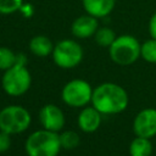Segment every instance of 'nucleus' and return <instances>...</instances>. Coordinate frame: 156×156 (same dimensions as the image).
Segmentation results:
<instances>
[{"mask_svg":"<svg viewBox=\"0 0 156 156\" xmlns=\"http://www.w3.org/2000/svg\"><path fill=\"white\" fill-rule=\"evenodd\" d=\"M15 65H21V66H26L27 65V57L24 54L18 52L16 54V63Z\"/></svg>","mask_w":156,"mask_h":156,"instance_id":"23","label":"nucleus"},{"mask_svg":"<svg viewBox=\"0 0 156 156\" xmlns=\"http://www.w3.org/2000/svg\"><path fill=\"white\" fill-rule=\"evenodd\" d=\"M141 44L130 34L116 37L115 41L108 46L110 58L119 66H129L140 57Z\"/></svg>","mask_w":156,"mask_h":156,"instance_id":"3","label":"nucleus"},{"mask_svg":"<svg viewBox=\"0 0 156 156\" xmlns=\"http://www.w3.org/2000/svg\"><path fill=\"white\" fill-rule=\"evenodd\" d=\"M39 121L44 129H48L51 132H60L63 128L66 122L63 111L54 104L44 105L40 108Z\"/></svg>","mask_w":156,"mask_h":156,"instance_id":"9","label":"nucleus"},{"mask_svg":"<svg viewBox=\"0 0 156 156\" xmlns=\"http://www.w3.org/2000/svg\"><path fill=\"white\" fill-rule=\"evenodd\" d=\"M99 28V22L98 18L91 16V15H82L77 17L72 26H71V32L76 38L79 39H88L93 37Z\"/></svg>","mask_w":156,"mask_h":156,"instance_id":"10","label":"nucleus"},{"mask_svg":"<svg viewBox=\"0 0 156 156\" xmlns=\"http://www.w3.org/2000/svg\"><path fill=\"white\" fill-rule=\"evenodd\" d=\"M24 0H0V13L11 15L20 11Z\"/></svg>","mask_w":156,"mask_h":156,"instance_id":"19","label":"nucleus"},{"mask_svg":"<svg viewBox=\"0 0 156 156\" xmlns=\"http://www.w3.org/2000/svg\"><path fill=\"white\" fill-rule=\"evenodd\" d=\"M54 44L46 35H35L29 41V50L38 57H46L52 54Z\"/></svg>","mask_w":156,"mask_h":156,"instance_id":"13","label":"nucleus"},{"mask_svg":"<svg viewBox=\"0 0 156 156\" xmlns=\"http://www.w3.org/2000/svg\"><path fill=\"white\" fill-rule=\"evenodd\" d=\"M93 88L83 79H72L62 88V101L71 107H83L91 101Z\"/></svg>","mask_w":156,"mask_h":156,"instance_id":"7","label":"nucleus"},{"mask_svg":"<svg viewBox=\"0 0 156 156\" xmlns=\"http://www.w3.org/2000/svg\"><path fill=\"white\" fill-rule=\"evenodd\" d=\"M18 12H21L23 17L30 18V17L34 15V7H33V5L29 4V2H23V5L21 6V9H20Z\"/></svg>","mask_w":156,"mask_h":156,"instance_id":"21","label":"nucleus"},{"mask_svg":"<svg viewBox=\"0 0 156 156\" xmlns=\"http://www.w3.org/2000/svg\"><path fill=\"white\" fill-rule=\"evenodd\" d=\"M16 63V54L5 46H0V71H6Z\"/></svg>","mask_w":156,"mask_h":156,"instance_id":"18","label":"nucleus"},{"mask_svg":"<svg viewBox=\"0 0 156 156\" xmlns=\"http://www.w3.org/2000/svg\"><path fill=\"white\" fill-rule=\"evenodd\" d=\"M116 33L115 30H112L111 28L108 27H101V28H98L96 33L94 34V38H95V41L99 46H102V48H108L116 39Z\"/></svg>","mask_w":156,"mask_h":156,"instance_id":"15","label":"nucleus"},{"mask_svg":"<svg viewBox=\"0 0 156 156\" xmlns=\"http://www.w3.org/2000/svg\"><path fill=\"white\" fill-rule=\"evenodd\" d=\"M24 147L28 156H57L62 149L58 133L44 128L33 132L27 138Z\"/></svg>","mask_w":156,"mask_h":156,"instance_id":"2","label":"nucleus"},{"mask_svg":"<svg viewBox=\"0 0 156 156\" xmlns=\"http://www.w3.org/2000/svg\"><path fill=\"white\" fill-rule=\"evenodd\" d=\"M152 144L149 138L135 136L129 144V155L130 156H151Z\"/></svg>","mask_w":156,"mask_h":156,"instance_id":"14","label":"nucleus"},{"mask_svg":"<svg viewBox=\"0 0 156 156\" xmlns=\"http://www.w3.org/2000/svg\"><path fill=\"white\" fill-rule=\"evenodd\" d=\"M11 146V134L0 130V154L6 152Z\"/></svg>","mask_w":156,"mask_h":156,"instance_id":"20","label":"nucleus"},{"mask_svg":"<svg viewBox=\"0 0 156 156\" xmlns=\"http://www.w3.org/2000/svg\"><path fill=\"white\" fill-rule=\"evenodd\" d=\"M90 102L102 115H117L127 108L129 99L124 88L107 82L93 89Z\"/></svg>","mask_w":156,"mask_h":156,"instance_id":"1","label":"nucleus"},{"mask_svg":"<svg viewBox=\"0 0 156 156\" xmlns=\"http://www.w3.org/2000/svg\"><path fill=\"white\" fill-rule=\"evenodd\" d=\"M140 56L149 63H156V39H147L141 44Z\"/></svg>","mask_w":156,"mask_h":156,"instance_id":"17","label":"nucleus"},{"mask_svg":"<svg viewBox=\"0 0 156 156\" xmlns=\"http://www.w3.org/2000/svg\"><path fill=\"white\" fill-rule=\"evenodd\" d=\"M101 116L102 113H100L94 106L84 107L79 112L77 119L79 129L83 130L84 133H93L98 130L101 124Z\"/></svg>","mask_w":156,"mask_h":156,"instance_id":"11","label":"nucleus"},{"mask_svg":"<svg viewBox=\"0 0 156 156\" xmlns=\"http://www.w3.org/2000/svg\"><path fill=\"white\" fill-rule=\"evenodd\" d=\"M32 84V76L26 66L13 65L11 68L4 71L1 78V87L7 95L21 96L28 91Z\"/></svg>","mask_w":156,"mask_h":156,"instance_id":"5","label":"nucleus"},{"mask_svg":"<svg viewBox=\"0 0 156 156\" xmlns=\"http://www.w3.org/2000/svg\"><path fill=\"white\" fill-rule=\"evenodd\" d=\"M52 60L56 66L69 69L78 66L83 60V49L79 43L73 39H63L55 44L52 50Z\"/></svg>","mask_w":156,"mask_h":156,"instance_id":"6","label":"nucleus"},{"mask_svg":"<svg viewBox=\"0 0 156 156\" xmlns=\"http://www.w3.org/2000/svg\"><path fill=\"white\" fill-rule=\"evenodd\" d=\"M82 4L85 13L91 15L99 20L108 16L112 12L116 0H82Z\"/></svg>","mask_w":156,"mask_h":156,"instance_id":"12","label":"nucleus"},{"mask_svg":"<svg viewBox=\"0 0 156 156\" xmlns=\"http://www.w3.org/2000/svg\"><path fill=\"white\" fill-rule=\"evenodd\" d=\"M58 136H60L61 147L65 150H73L80 143V136L74 130H65L61 134H58Z\"/></svg>","mask_w":156,"mask_h":156,"instance_id":"16","label":"nucleus"},{"mask_svg":"<svg viewBox=\"0 0 156 156\" xmlns=\"http://www.w3.org/2000/svg\"><path fill=\"white\" fill-rule=\"evenodd\" d=\"M133 130L136 136L149 138L156 135V108H144L139 111L133 121Z\"/></svg>","mask_w":156,"mask_h":156,"instance_id":"8","label":"nucleus"},{"mask_svg":"<svg viewBox=\"0 0 156 156\" xmlns=\"http://www.w3.org/2000/svg\"><path fill=\"white\" fill-rule=\"evenodd\" d=\"M30 122V113L21 105H9L0 111V130L11 135L28 129Z\"/></svg>","mask_w":156,"mask_h":156,"instance_id":"4","label":"nucleus"},{"mask_svg":"<svg viewBox=\"0 0 156 156\" xmlns=\"http://www.w3.org/2000/svg\"><path fill=\"white\" fill-rule=\"evenodd\" d=\"M149 34L152 39H156V12L151 16L149 21Z\"/></svg>","mask_w":156,"mask_h":156,"instance_id":"22","label":"nucleus"}]
</instances>
